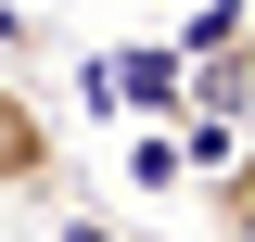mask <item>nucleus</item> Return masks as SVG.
I'll list each match as a JSON object with an SVG mask.
<instances>
[{
	"label": "nucleus",
	"instance_id": "5",
	"mask_svg": "<svg viewBox=\"0 0 255 242\" xmlns=\"http://www.w3.org/2000/svg\"><path fill=\"white\" fill-rule=\"evenodd\" d=\"M64 242H128V230H102V217H64Z\"/></svg>",
	"mask_w": 255,
	"mask_h": 242
},
{
	"label": "nucleus",
	"instance_id": "3",
	"mask_svg": "<svg viewBox=\"0 0 255 242\" xmlns=\"http://www.w3.org/2000/svg\"><path fill=\"white\" fill-rule=\"evenodd\" d=\"M204 230H217V242H255V140L204 179Z\"/></svg>",
	"mask_w": 255,
	"mask_h": 242
},
{
	"label": "nucleus",
	"instance_id": "1",
	"mask_svg": "<svg viewBox=\"0 0 255 242\" xmlns=\"http://www.w3.org/2000/svg\"><path fill=\"white\" fill-rule=\"evenodd\" d=\"M64 179V140H51V115H38L13 77H0V204H26V191H51Z\"/></svg>",
	"mask_w": 255,
	"mask_h": 242
},
{
	"label": "nucleus",
	"instance_id": "4",
	"mask_svg": "<svg viewBox=\"0 0 255 242\" xmlns=\"http://www.w3.org/2000/svg\"><path fill=\"white\" fill-rule=\"evenodd\" d=\"M0 51H26V0H0Z\"/></svg>",
	"mask_w": 255,
	"mask_h": 242
},
{
	"label": "nucleus",
	"instance_id": "2",
	"mask_svg": "<svg viewBox=\"0 0 255 242\" xmlns=\"http://www.w3.org/2000/svg\"><path fill=\"white\" fill-rule=\"evenodd\" d=\"M90 90H115L128 115L179 127V115H191V64H179V51H102V64H90Z\"/></svg>",
	"mask_w": 255,
	"mask_h": 242
}]
</instances>
